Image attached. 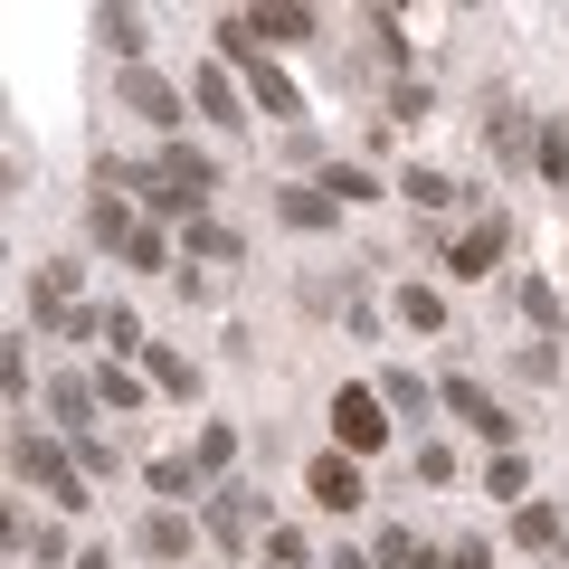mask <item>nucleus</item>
Wrapping results in <instances>:
<instances>
[{"label":"nucleus","mask_w":569,"mask_h":569,"mask_svg":"<svg viewBox=\"0 0 569 569\" xmlns=\"http://www.w3.org/2000/svg\"><path fill=\"white\" fill-rule=\"evenodd\" d=\"M219 67H238V77H247V96H257L276 123H305V96H295V77H284V67L266 58L257 20H219Z\"/></svg>","instance_id":"nucleus-1"},{"label":"nucleus","mask_w":569,"mask_h":569,"mask_svg":"<svg viewBox=\"0 0 569 569\" xmlns=\"http://www.w3.org/2000/svg\"><path fill=\"white\" fill-rule=\"evenodd\" d=\"M209 190H219V162H209V152H190V142H162V162L142 171V200L162 209V219H200Z\"/></svg>","instance_id":"nucleus-2"},{"label":"nucleus","mask_w":569,"mask_h":569,"mask_svg":"<svg viewBox=\"0 0 569 569\" xmlns=\"http://www.w3.org/2000/svg\"><path fill=\"white\" fill-rule=\"evenodd\" d=\"M10 475H20V485H39L48 503H67V512L96 503V493H86V466L58 447V437H39V427H20V437H10Z\"/></svg>","instance_id":"nucleus-3"},{"label":"nucleus","mask_w":569,"mask_h":569,"mask_svg":"<svg viewBox=\"0 0 569 569\" xmlns=\"http://www.w3.org/2000/svg\"><path fill=\"white\" fill-rule=\"evenodd\" d=\"M332 437H342V456H380L389 447V399L380 389H332Z\"/></svg>","instance_id":"nucleus-4"},{"label":"nucleus","mask_w":569,"mask_h":569,"mask_svg":"<svg viewBox=\"0 0 569 569\" xmlns=\"http://www.w3.org/2000/svg\"><path fill=\"white\" fill-rule=\"evenodd\" d=\"M437 399H447V408H456V418L475 427V437H485L493 456H512V437H522V418H503V399H493L485 380H447V389H437Z\"/></svg>","instance_id":"nucleus-5"},{"label":"nucleus","mask_w":569,"mask_h":569,"mask_svg":"<svg viewBox=\"0 0 569 569\" xmlns=\"http://www.w3.org/2000/svg\"><path fill=\"white\" fill-rule=\"evenodd\" d=\"M305 493H313L323 512H361V503H370L361 456H342V447H332V456H313V466H305Z\"/></svg>","instance_id":"nucleus-6"},{"label":"nucleus","mask_w":569,"mask_h":569,"mask_svg":"<svg viewBox=\"0 0 569 569\" xmlns=\"http://www.w3.org/2000/svg\"><path fill=\"white\" fill-rule=\"evenodd\" d=\"M114 96H123V114H142L152 133H171V123H181V86H171V77H152V67H123V86H114Z\"/></svg>","instance_id":"nucleus-7"},{"label":"nucleus","mask_w":569,"mask_h":569,"mask_svg":"<svg viewBox=\"0 0 569 569\" xmlns=\"http://www.w3.org/2000/svg\"><path fill=\"white\" fill-rule=\"evenodd\" d=\"M257 512H266V493L219 485V493H209V541H219V550H247V541H257Z\"/></svg>","instance_id":"nucleus-8"},{"label":"nucleus","mask_w":569,"mask_h":569,"mask_svg":"<svg viewBox=\"0 0 569 569\" xmlns=\"http://www.w3.org/2000/svg\"><path fill=\"white\" fill-rule=\"evenodd\" d=\"M493 266H503V219H475L466 238L447 247V276H466V284H475V276H493Z\"/></svg>","instance_id":"nucleus-9"},{"label":"nucleus","mask_w":569,"mask_h":569,"mask_svg":"<svg viewBox=\"0 0 569 569\" xmlns=\"http://www.w3.org/2000/svg\"><path fill=\"white\" fill-rule=\"evenodd\" d=\"M96 380H77V370H67V380H48V418L67 427V437H96Z\"/></svg>","instance_id":"nucleus-10"},{"label":"nucleus","mask_w":569,"mask_h":569,"mask_svg":"<svg viewBox=\"0 0 569 569\" xmlns=\"http://www.w3.org/2000/svg\"><path fill=\"white\" fill-rule=\"evenodd\" d=\"M190 96H200V114L228 123V133L247 123V96H238V77H228V67H200V77H190Z\"/></svg>","instance_id":"nucleus-11"},{"label":"nucleus","mask_w":569,"mask_h":569,"mask_svg":"<svg viewBox=\"0 0 569 569\" xmlns=\"http://www.w3.org/2000/svg\"><path fill=\"white\" fill-rule=\"evenodd\" d=\"M133 541L152 550V560H181V550H190V512H181V503H162V512H142V531H133Z\"/></svg>","instance_id":"nucleus-12"},{"label":"nucleus","mask_w":569,"mask_h":569,"mask_svg":"<svg viewBox=\"0 0 569 569\" xmlns=\"http://www.w3.org/2000/svg\"><path fill=\"white\" fill-rule=\"evenodd\" d=\"M276 219L284 228H332V219H342V200H332L323 181H313V190H276Z\"/></svg>","instance_id":"nucleus-13"},{"label":"nucleus","mask_w":569,"mask_h":569,"mask_svg":"<svg viewBox=\"0 0 569 569\" xmlns=\"http://www.w3.org/2000/svg\"><path fill=\"white\" fill-rule=\"evenodd\" d=\"M152 493H162V503H200V493H209V475L200 466H190V456H152Z\"/></svg>","instance_id":"nucleus-14"},{"label":"nucleus","mask_w":569,"mask_h":569,"mask_svg":"<svg viewBox=\"0 0 569 569\" xmlns=\"http://www.w3.org/2000/svg\"><path fill=\"white\" fill-rule=\"evenodd\" d=\"M133 228H142L133 209H123L114 190H96V209H86V238H96V247H133Z\"/></svg>","instance_id":"nucleus-15"},{"label":"nucleus","mask_w":569,"mask_h":569,"mask_svg":"<svg viewBox=\"0 0 569 569\" xmlns=\"http://www.w3.org/2000/svg\"><path fill=\"white\" fill-rule=\"evenodd\" d=\"M370 560H380V569H447V560H437V550H427V541H418V531H408V522H389Z\"/></svg>","instance_id":"nucleus-16"},{"label":"nucleus","mask_w":569,"mask_h":569,"mask_svg":"<svg viewBox=\"0 0 569 569\" xmlns=\"http://www.w3.org/2000/svg\"><path fill=\"white\" fill-rule=\"evenodd\" d=\"M142 380L162 389V399H190V389H200V370H190L181 351H162V342H152V351H142Z\"/></svg>","instance_id":"nucleus-17"},{"label":"nucleus","mask_w":569,"mask_h":569,"mask_svg":"<svg viewBox=\"0 0 569 569\" xmlns=\"http://www.w3.org/2000/svg\"><path fill=\"white\" fill-rule=\"evenodd\" d=\"M247 20H257V39H276V48H295V39H313V10H295V0H284V10H247Z\"/></svg>","instance_id":"nucleus-18"},{"label":"nucleus","mask_w":569,"mask_h":569,"mask_svg":"<svg viewBox=\"0 0 569 569\" xmlns=\"http://www.w3.org/2000/svg\"><path fill=\"white\" fill-rule=\"evenodd\" d=\"M181 247H190V257H209V266H238V228H219V219H190Z\"/></svg>","instance_id":"nucleus-19"},{"label":"nucleus","mask_w":569,"mask_h":569,"mask_svg":"<svg viewBox=\"0 0 569 569\" xmlns=\"http://www.w3.org/2000/svg\"><path fill=\"white\" fill-rule=\"evenodd\" d=\"M96 39L133 67V58H142V10H96Z\"/></svg>","instance_id":"nucleus-20"},{"label":"nucleus","mask_w":569,"mask_h":569,"mask_svg":"<svg viewBox=\"0 0 569 569\" xmlns=\"http://www.w3.org/2000/svg\"><path fill=\"white\" fill-rule=\"evenodd\" d=\"M142 389H152V380H142V370H123V361H104V370H96V399L114 408V418H123V408H142Z\"/></svg>","instance_id":"nucleus-21"},{"label":"nucleus","mask_w":569,"mask_h":569,"mask_svg":"<svg viewBox=\"0 0 569 569\" xmlns=\"http://www.w3.org/2000/svg\"><path fill=\"white\" fill-rule=\"evenodd\" d=\"M512 295H522V313H531V323H541V332H560V284H550V276H522V284H512Z\"/></svg>","instance_id":"nucleus-22"},{"label":"nucleus","mask_w":569,"mask_h":569,"mask_svg":"<svg viewBox=\"0 0 569 569\" xmlns=\"http://www.w3.org/2000/svg\"><path fill=\"white\" fill-rule=\"evenodd\" d=\"M380 399L399 408V418H427V408H437V389H427L418 370H389V380H380Z\"/></svg>","instance_id":"nucleus-23"},{"label":"nucleus","mask_w":569,"mask_h":569,"mask_svg":"<svg viewBox=\"0 0 569 569\" xmlns=\"http://www.w3.org/2000/svg\"><path fill=\"white\" fill-rule=\"evenodd\" d=\"M512 541H522V550H560V512H550V503H522V512H512Z\"/></svg>","instance_id":"nucleus-24"},{"label":"nucleus","mask_w":569,"mask_h":569,"mask_svg":"<svg viewBox=\"0 0 569 569\" xmlns=\"http://www.w3.org/2000/svg\"><path fill=\"white\" fill-rule=\"evenodd\" d=\"M399 323H408V332H447V295L408 284V295H399Z\"/></svg>","instance_id":"nucleus-25"},{"label":"nucleus","mask_w":569,"mask_h":569,"mask_svg":"<svg viewBox=\"0 0 569 569\" xmlns=\"http://www.w3.org/2000/svg\"><path fill=\"white\" fill-rule=\"evenodd\" d=\"M123 266H142V276H162V266H171V238H162V219H142V228H133Z\"/></svg>","instance_id":"nucleus-26"},{"label":"nucleus","mask_w":569,"mask_h":569,"mask_svg":"<svg viewBox=\"0 0 569 569\" xmlns=\"http://www.w3.org/2000/svg\"><path fill=\"white\" fill-rule=\"evenodd\" d=\"M485 142H493V152H503V162H512V152H541V133H531V123L512 114V104H503V114L485 123Z\"/></svg>","instance_id":"nucleus-27"},{"label":"nucleus","mask_w":569,"mask_h":569,"mask_svg":"<svg viewBox=\"0 0 569 569\" xmlns=\"http://www.w3.org/2000/svg\"><path fill=\"white\" fill-rule=\"evenodd\" d=\"M104 351H114V361H142V351H152V342H142V323H133L123 305H104Z\"/></svg>","instance_id":"nucleus-28"},{"label":"nucleus","mask_w":569,"mask_h":569,"mask_svg":"<svg viewBox=\"0 0 569 569\" xmlns=\"http://www.w3.org/2000/svg\"><path fill=\"white\" fill-rule=\"evenodd\" d=\"M228 456H238V427H200V447H190V466H200V475H228Z\"/></svg>","instance_id":"nucleus-29"},{"label":"nucleus","mask_w":569,"mask_h":569,"mask_svg":"<svg viewBox=\"0 0 569 569\" xmlns=\"http://www.w3.org/2000/svg\"><path fill=\"white\" fill-rule=\"evenodd\" d=\"M323 190H332L342 209H351V200H380V181H370L361 162H332V171H323Z\"/></svg>","instance_id":"nucleus-30"},{"label":"nucleus","mask_w":569,"mask_h":569,"mask_svg":"<svg viewBox=\"0 0 569 569\" xmlns=\"http://www.w3.org/2000/svg\"><path fill=\"white\" fill-rule=\"evenodd\" d=\"M399 200H418V209H447V200H456V181H447V171H408V181H399Z\"/></svg>","instance_id":"nucleus-31"},{"label":"nucleus","mask_w":569,"mask_h":569,"mask_svg":"<svg viewBox=\"0 0 569 569\" xmlns=\"http://www.w3.org/2000/svg\"><path fill=\"white\" fill-rule=\"evenodd\" d=\"M266 560H276V569H305V531H284V522H266Z\"/></svg>","instance_id":"nucleus-32"},{"label":"nucleus","mask_w":569,"mask_h":569,"mask_svg":"<svg viewBox=\"0 0 569 569\" xmlns=\"http://www.w3.org/2000/svg\"><path fill=\"white\" fill-rule=\"evenodd\" d=\"M0 389H10V408L29 399V351L20 342H0Z\"/></svg>","instance_id":"nucleus-33"},{"label":"nucleus","mask_w":569,"mask_h":569,"mask_svg":"<svg viewBox=\"0 0 569 569\" xmlns=\"http://www.w3.org/2000/svg\"><path fill=\"white\" fill-rule=\"evenodd\" d=\"M531 162H541L550 181H569V133H560V123H550V133H541V152H531Z\"/></svg>","instance_id":"nucleus-34"},{"label":"nucleus","mask_w":569,"mask_h":569,"mask_svg":"<svg viewBox=\"0 0 569 569\" xmlns=\"http://www.w3.org/2000/svg\"><path fill=\"white\" fill-rule=\"evenodd\" d=\"M77 466H86V485H96V475H114V447H104V437H77Z\"/></svg>","instance_id":"nucleus-35"},{"label":"nucleus","mask_w":569,"mask_h":569,"mask_svg":"<svg viewBox=\"0 0 569 569\" xmlns=\"http://www.w3.org/2000/svg\"><path fill=\"white\" fill-rule=\"evenodd\" d=\"M485 493H522V456H493V466H485Z\"/></svg>","instance_id":"nucleus-36"},{"label":"nucleus","mask_w":569,"mask_h":569,"mask_svg":"<svg viewBox=\"0 0 569 569\" xmlns=\"http://www.w3.org/2000/svg\"><path fill=\"white\" fill-rule=\"evenodd\" d=\"M447 569H493V550H485V541H466V550H447Z\"/></svg>","instance_id":"nucleus-37"},{"label":"nucleus","mask_w":569,"mask_h":569,"mask_svg":"<svg viewBox=\"0 0 569 569\" xmlns=\"http://www.w3.org/2000/svg\"><path fill=\"white\" fill-rule=\"evenodd\" d=\"M323 569H380V560H361V550H332V560Z\"/></svg>","instance_id":"nucleus-38"},{"label":"nucleus","mask_w":569,"mask_h":569,"mask_svg":"<svg viewBox=\"0 0 569 569\" xmlns=\"http://www.w3.org/2000/svg\"><path fill=\"white\" fill-rule=\"evenodd\" d=\"M77 569H114V550H86V560H77Z\"/></svg>","instance_id":"nucleus-39"}]
</instances>
